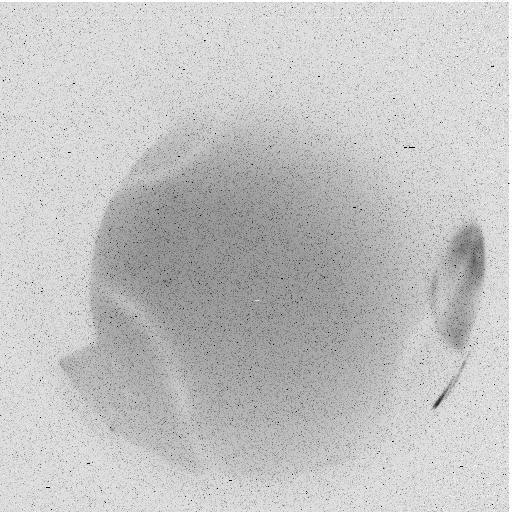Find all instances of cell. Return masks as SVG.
I'll return each mask as SVG.
<instances>
[{
    "label": "cell",
    "instance_id": "1",
    "mask_svg": "<svg viewBox=\"0 0 512 512\" xmlns=\"http://www.w3.org/2000/svg\"><path fill=\"white\" fill-rule=\"evenodd\" d=\"M485 246L480 228L462 227L449 243L436 269L432 290L434 303L456 322L454 339H463L468 329L473 298L485 272Z\"/></svg>",
    "mask_w": 512,
    "mask_h": 512
}]
</instances>
